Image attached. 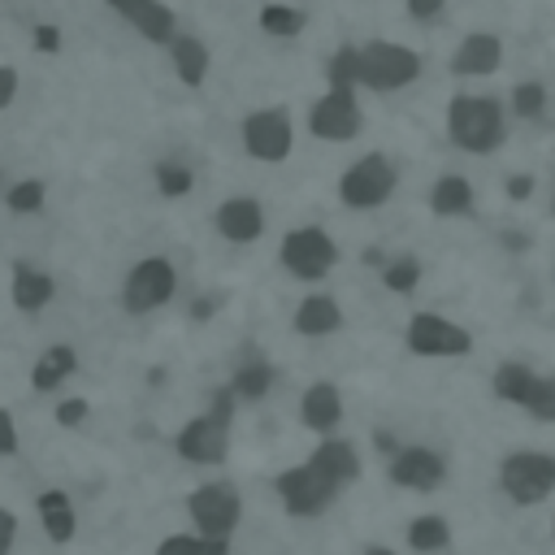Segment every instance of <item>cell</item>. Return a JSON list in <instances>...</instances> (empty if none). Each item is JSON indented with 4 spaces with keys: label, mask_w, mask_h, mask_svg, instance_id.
I'll return each instance as SVG.
<instances>
[{
    "label": "cell",
    "mask_w": 555,
    "mask_h": 555,
    "mask_svg": "<svg viewBox=\"0 0 555 555\" xmlns=\"http://www.w3.org/2000/svg\"><path fill=\"white\" fill-rule=\"evenodd\" d=\"M234 403L238 399L230 395V386L217 390L212 403H208V412L182 425V434L173 438V451L182 460H191V464H221L225 451H230V416H234Z\"/></svg>",
    "instance_id": "obj_1"
},
{
    "label": "cell",
    "mask_w": 555,
    "mask_h": 555,
    "mask_svg": "<svg viewBox=\"0 0 555 555\" xmlns=\"http://www.w3.org/2000/svg\"><path fill=\"white\" fill-rule=\"evenodd\" d=\"M447 134L464 152H494L503 143V113L486 95H455L447 108Z\"/></svg>",
    "instance_id": "obj_2"
},
{
    "label": "cell",
    "mask_w": 555,
    "mask_h": 555,
    "mask_svg": "<svg viewBox=\"0 0 555 555\" xmlns=\"http://www.w3.org/2000/svg\"><path fill=\"white\" fill-rule=\"evenodd\" d=\"M499 486L520 507L542 503L555 490V455H546V451H512L499 464Z\"/></svg>",
    "instance_id": "obj_3"
},
{
    "label": "cell",
    "mask_w": 555,
    "mask_h": 555,
    "mask_svg": "<svg viewBox=\"0 0 555 555\" xmlns=\"http://www.w3.org/2000/svg\"><path fill=\"white\" fill-rule=\"evenodd\" d=\"M186 512H191V525H195L199 538H225L230 542V533L243 520V499L230 481H208V486L191 490Z\"/></svg>",
    "instance_id": "obj_4"
},
{
    "label": "cell",
    "mask_w": 555,
    "mask_h": 555,
    "mask_svg": "<svg viewBox=\"0 0 555 555\" xmlns=\"http://www.w3.org/2000/svg\"><path fill=\"white\" fill-rule=\"evenodd\" d=\"M273 486H278L282 507H286L291 516H299V520L330 512V503L338 499V486H334L325 473H317L312 464H295V468L278 473V481H273Z\"/></svg>",
    "instance_id": "obj_5"
},
{
    "label": "cell",
    "mask_w": 555,
    "mask_h": 555,
    "mask_svg": "<svg viewBox=\"0 0 555 555\" xmlns=\"http://www.w3.org/2000/svg\"><path fill=\"white\" fill-rule=\"evenodd\" d=\"M421 74V56L399 43H369L360 48V82L373 91H399Z\"/></svg>",
    "instance_id": "obj_6"
},
{
    "label": "cell",
    "mask_w": 555,
    "mask_h": 555,
    "mask_svg": "<svg viewBox=\"0 0 555 555\" xmlns=\"http://www.w3.org/2000/svg\"><path fill=\"white\" fill-rule=\"evenodd\" d=\"M334 260H338V247H334V238H330L325 230H317V225L291 230V234L282 238V264H286L295 278H304V282L325 278V273L334 269Z\"/></svg>",
    "instance_id": "obj_7"
},
{
    "label": "cell",
    "mask_w": 555,
    "mask_h": 555,
    "mask_svg": "<svg viewBox=\"0 0 555 555\" xmlns=\"http://www.w3.org/2000/svg\"><path fill=\"white\" fill-rule=\"evenodd\" d=\"M395 191V169L386 156H360L343 178H338V195L347 208H377L386 195Z\"/></svg>",
    "instance_id": "obj_8"
},
{
    "label": "cell",
    "mask_w": 555,
    "mask_h": 555,
    "mask_svg": "<svg viewBox=\"0 0 555 555\" xmlns=\"http://www.w3.org/2000/svg\"><path fill=\"white\" fill-rule=\"evenodd\" d=\"M173 286H178V278H173V264L169 260H160V256L139 260L126 273V291H121L126 312H152V308L169 304L173 299Z\"/></svg>",
    "instance_id": "obj_9"
},
{
    "label": "cell",
    "mask_w": 555,
    "mask_h": 555,
    "mask_svg": "<svg viewBox=\"0 0 555 555\" xmlns=\"http://www.w3.org/2000/svg\"><path fill=\"white\" fill-rule=\"evenodd\" d=\"M473 338L464 325H451L438 312H416L408 321V351L416 356H468Z\"/></svg>",
    "instance_id": "obj_10"
},
{
    "label": "cell",
    "mask_w": 555,
    "mask_h": 555,
    "mask_svg": "<svg viewBox=\"0 0 555 555\" xmlns=\"http://www.w3.org/2000/svg\"><path fill=\"white\" fill-rule=\"evenodd\" d=\"M308 126H312L317 139H330V143H347V139H356V130H360V108H356L351 87H330V91L312 104Z\"/></svg>",
    "instance_id": "obj_11"
},
{
    "label": "cell",
    "mask_w": 555,
    "mask_h": 555,
    "mask_svg": "<svg viewBox=\"0 0 555 555\" xmlns=\"http://www.w3.org/2000/svg\"><path fill=\"white\" fill-rule=\"evenodd\" d=\"M390 481L403 486V490H416V494H429L447 481V460L434 451V447H399L390 455Z\"/></svg>",
    "instance_id": "obj_12"
},
{
    "label": "cell",
    "mask_w": 555,
    "mask_h": 555,
    "mask_svg": "<svg viewBox=\"0 0 555 555\" xmlns=\"http://www.w3.org/2000/svg\"><path fill=\"white\" fill-rule=\"evenodd\" d=\"M243 147L256 160H282L291 152V117L282 108H260L243 121Z\"/></svg>",
    "instance_id": "obj_13"
},
{
    "label": "cell",
    "mask_w": 555,
    "mask_h": 555,
    "mask_svg": "<svg viewBox=\"0 0 555 555\" xmlns=\"http://www.w3.org/2000/svg\"><path fill=\"white\" fill-rule=\"evenodd\" d=\"M299 421L312 429V434H330L338 421H343V399H338V386L334 382H312L299 399Z\"/></svg>",
    "instance_id": "obj_14"
},
{
    "label": "cell",
    "mask_w": 555,
    "mask_h": 555,
    "mask_svg": "<svg viewBox=\"0 0 555 555\" xmlns=\"http://www.w3.org/2000/svg\"><path fill=\"white\" fill-rule=\"evenodd\" d=\"M308 464H312L317 473H325L338 490L360 477V455H356V447H351L347 438H325V442H317V451L308 455Z\"/></svg>",
    "instance_id": "obj_15"
},
{
    "label": "cell",
    "mask_w": 555,
    "mask_h": 555,
    "mask_svg": "<svg viewBox=\"0 0 555 555\" xmlns=\"http://www.w3.org/2000/svg\"><path fill=\"white\" fill-rule=\"evenodd\" d=\"M217 230H221L230 243H251V238H260V230H264L260 204H256V199H225V204L217 208Z\"/></svg>",
    "instance_id": "obj_16"
},
{
    "label": "cell",
    "mask_w": 555,
    "mask_h": 555,
    "mask_svg": "<svg viewBox=\"0 0 555 555\" xmlns=\"http://www.w3.org/2000/svg\"><path fill=\"white\" fill-rule=\"evenodd\" d=\"M499 56H503L499 39L486 35V30H477V35H464V43L451 56V69L455 74H494L499 69Z\"/></svg>",
    "instance_id": "obj_17"
},
{
    "label": "cell",
    "mask_w": 555,
    "mask_h": 555,
    "mask_svg": "<svg viewBox=\"0 0 555 555\" xmlns=\"http://www.w3.org/2000/svg\"><path fill=\"white\" fill-rule=\"evenodd\" d=\"M39 520H43V533L52 542H69L74 529H78V516H74V503L65 490H43L39 494Z\"/></svg>",
    "instance_id": "obj_18"
},
{
    "label": "cell",
    "mask_w": 555,
    "mask_h": 555,
    "mask_svg": "<svg viewBox=\"0 0 555 555\" xmlns=\"http://www.w3.org/2000/svg\"><path fill=\"white\" fill-rule=\"evenodd\" d=\"M338 325H343V312H338V304H334L330 295H308V299L299 304V312H295V330L308 334V338L334 334Z\"/></svg>",
    "instance_id": "obj_19"
},
{
    "label": "cell",
    "mask_w": 555,
    "mask_h": 555,
    "mask_svg": "<svg viewBox=\"0 0 555 555\" xmlns=\"http://www.w3.org/2000/svg\"><path fill=\"white\" fill-rule=\"evenodd\" d=\"M78 369V356H74V347H65V343H56V347H48L39 360H35V369H30V386L35 390H56L69 373Z\"/></svg>",
    "instance_id": "obj_20"
},
{
    "label": "cell",
    "mask_w": 555,
    "mask_h": 555,
    "mask_svg": "<svg viewBox=\"0 0 555 555\" xmlns=\"http://www.w3.org/2000/svg\"><path fill=\"white\" fill-rule=\"evenodd\" d=\"M169 52H173V69L186 87H199L204 74H208V48L195 39V35H173L169 39Z\"/></svg>",
    "instance_id": "obj_21"
},
{
    "label": "cell",
    "mask_w": 555,
    "mask_h": 555,
    "mask_svg": "<svg viewBox=\"0 0 555 555\" xmlns=\"http://www.w3.org/2000/svg\"><path fill=\"white\" fill-rule=\"evenodd\" d=\"M429 208H434L438 217H464V212H473V186H468L460 173H447V178L434 182Z\"/></svg>",
    "instance_id": "obj_22"
},
{
    "label": "cell",
    "mask_w": 555,
    "mask_h": 555,
    "mask_svg": "<svg viewBox=\"0 0 555 555\" xmlns=\"http://www.w3.org/2000/svg\"><path fill=\"white\" fill-rule=\"evenodd\" d=\"M48 299H52V278L30 264H13V304L22 312H39Z\"/></svg>",
    "instance_id": "obj_23"
},
{
    "label": "cell",
    "mask_w": 555,
    "mask_h": 555,
    "mask_svg": "<svg viewBox=\"0 0 555 555\" xmlns=\"http://www.w3.org/2000/svg\"><path fill=\"white\" fill-rule=\"evenodd\" d=\"M408 546H412L416 555H438V551H447V546H451V525H447V516H434V512L416 516V520L408 525Z\"/></svg>",
    "instance_id": "obj_24"
},
{
    "label": "cell",
    "mask_w": 555,
    "mask_h": 555,
    "mask_svg": "<svg viewBox=\"0 0 555 555\" xmlns=\"http://www.w3.org/2000/svg\"><path fill=\"white\" fill-rule=\"evenodd\" d=\"M533 382H538V373H533L529 364H520V360H507V364H499V369H494V395H499L503 403L525 408V399H529Z\"/></svg>",
    "instance_id": "obj_25"
},
{
    "label": "cell",
    "mask_w": 555,
    "mask_h": 555,
    "mask_svg": "<svg viewBox=\"0 0 555 555\" xmlns=\"http://www.w3.org/2000/svg\"><path fill=\"white\" fill-rule=\"evenodd\" d=\"M269 386H273V369H269L264 360L238 364V369H234V377H230V395H234V399H243V403L264 399V395H269Z\"/></svg>",
    "instance_id": "obj_26"
},
{
    "label": "cell",
    "mask_w": 555,
    "mask_h": 555,
    "mask_svg": "<svg viewBox=\"0 0 555 555\" xmlns=\"http://www.w3.org/2000/svg\"><path fill=\"white\" fill-rule=\"evenodd\" d=\"M156 555H230L225 538H199V533H169Z\"/></svg>",
    "instance_id": "obj_27"
},
{
    "label": "cell",
    "mask_w": 555,
    "mask_h": 555,
    "mask_svg": "<svg viewBox=\"0 0 555 555\" xmlns=\"http://www.w3.org/2000/svg\"><path fill=\"white\" fill-rule=\"evenodd\" d=\"M134 30H139L143 39H152V43H169V39H173V13H169L160 0H152V4L134 17Z\"/></svg>",
    "instance_id": "obj_28"
},
{
    "label": "cell",
    "mask_w": 555,
    "mask_h": 555,
    "mask_svg": "<svg viewBox=\"0 0 555 555\" xmlns=\"http://www.w3.org/2000/svg\"><path fill=\"white\" fill-rule=\"evenodd\" d=\"M260 26L269 35H278V39H291V35L304 30V13L299 9H286V4H264L260 9Z\"/></svg>",
    "instance_id": "obj_29"
},
{
    "label": "cell",
    "mask_w": 555,
    "mask_h": 555,
    "mask_svg": "<svg viewBox=\"0 0 555 555\" xmlns=\"http://www.w3.org/2000/svg\"><path fill=\"white\" fill-rule=\"evenodd\" d=\"M330 87H351V82H360V52L356 48H338L334 56H330Z\"/></svg>",
    "instance_id": "obj_30"
},
{
    "label": "cell",
    "mask_w": 555,
    "mask_h": 555,
    "mask_svg": "<svg viewBox=\"0 0 555 555\" xmlns=\"http://www.w3.org/2000/svg\"><path fill=\"white\" fill-rule=\"evenodd\" d=\"M525 412L533 421H555V377H538L529 399H525Z\"/></svg>",
    "instance_id": "obj_31"
},
{
    "label": "cell",
    "mask_w": 555,
    "mask_h": 555,
    "mask_svg": "<svg viewBox=\"0 0 555 555\" xmlns=\"http://www.w3.org/2000/svg\"><path fill=\"white\" fill-rule=\"evenodd\" d=\"M416 278H421V264H416V256H399V260H390L386 264V273H382V282L390 286V291H412L416 286Z\"/></svg>",
    "instance_id": "obj_32"
},
{
    "label": "cell",
    "mask_w": 555,
    "mask_h": 555,
    "mask_svg": "<svg viewBox=\"0 0 555 555\" xmlns=\"http://www.w3.org/2000/svg\"><path fill=\"white\" fill-rule=\"evenodd\" d=\"M156 186H160V195H186L191 191V169L165 160V165H156Z\"/></svg>",
    "instance_id": "obj_33"
},
{
    "label": "cell",
    "mask_w": 555,
    "mask_h": 555,
    "mask_svg": "<svg viewBox=\"0 0 555 555\" xmlns=\"http://www.w3.org/2000/svg\"><path fill=\"white\" fill-rule=\"evenodd\" d=\"M542 104H546L542 82H520V87L512 91V108H516V117H538Z\"/></svg>",
    "instance_id": "obj_34"
},
{
    "label": "cell",
    "mask_w": 555,
    "mask_h": 555,
    "mask_svg": "<svg viewBox=\"0 0 555 555\" xmlns=\"http://www.w3.org/2000/svg\"><path fill=\"white\" fill-rule=\"evenodd\" d=\"M43 204V186L30 178V182H17V186H9V208L13 212H35Z\"/></svg>",
    "instance_id": "obj_35"
},
{
    "label": "cell",
    "mask_w": 555,
    "mask_h": 555,
    "mask_svg": "<svg viewBox=\"0 0 555 555\" xmlns=\"http://www.w3.org/2000/svg\"><path fill=\"white\" fill-rule=\"evenodd\" d=\"M87 412H91V408H87V399H65V403L56 408V421L69 429V425H82V421H87Z\"/></svg>",
    "instance_id": "obj_36"
},
{
    "label": "cell",
    "mask_w": 555,
    "mask_h": 555,
    "mask_svg": "<svg viewBox=\"0 0 555 555\" xmlns=\"http://www.w3.org/2000/svg\"><path fill=\"white\" fill-rule=\"evenodd\" d=\"M17 542V516L9 507H0V555H9Z\"/></svg>",
    "instance_id": "obj_37"
},
{
    "label": "cell",
    "mask_w": 555,
    "mask_h": 555,
    "mask_svg": "<svg viewBox=\"0 0 555 555\" xmlns=\"http://www.w3.org/2000/svg\"><path fill=\"white\" fill-rule=\"evenodd\" d=\"M17 451V425H13V416L0 408V455H13Z\"/></svg>",
    "instance_id": "obj_38"
},
{
    "label": "cell",
    "mask_w": 555,
    "mask_h": 555,
    "mask_svg": "<svg viewBox=\"0 0 555 555\" xmlns=\"http://www.w3.org/2000/svg\"><path fill=\"white\" fill-rule=\"evenodd\" d=\"M13 95H17V69L13 65H0V108L13 104Z\"/></svg>",
    "instance_id": "obj_39"
},
{
    "label": "cell",
    "mask_w": 555,
    "mask_h": 555,
    "mask_svg": "<svg viewBox=\"0 0 555 555\" xmlns=\"http://www.w3.org/2000/svg\"><path fill=\"white\" fill-rule=\"evenodd\" d=\"M35 48L39 52H56L61 48V30L56 26H35Z\"/></svg>",
    "instance_id": "obj_40"
},
{
    "label": "cell",
    "mask_w": 555,
    "mask_h": 555,
    "mask_svg": "<svg viewBox=\"0 0 555 555\" xmlns=\"http://www.w3.org/2000/svg\"><path fill=\"white\" fill-rule=\"evenodd\" d=\"M529 191H533V178H529V173L507 178V199H529Z\"/></svg>",
    "instance_id": "obj_41"
},
{
    "label": "cell",
    "mask_w": 555,
    "mask_h": 555,
    "mask_svg": "<svg viewBox=\"0 0 555 555\" xmlns=\"http://www.w3.org/2000/svg\"><path fill=\"white\" fill-rule=\"evenodd\" d=\"M438 9H442V0H408V13H412V17H421V22H425V17H434Z\"/></svg>",
    "instance_id": "obj_42"
},
{
    "label": "cell",
    "mask_w": 555,
    "mask_h": 555,
    "mask_svg": "<svg viewBox=\"0 0 555 555\" xmlns=\"http://www.w3.org/2000/svg\"><path fill=\"white\" fill-rule=\"evenodd\" d=\"M108 4H113V9L121 13V17H130V22H134V17H139V13H143V9L152 4V0H108Z\"/></svg>",
    "instance_id": "obj_43"
},
{
    "label": "cell",
    "mask_w": 555,
    "mask_h": 555,
    "mask_svg": "<svg viewBox=\"0 0 555 555\" xmlns=\"http://www.w3.org/2000/svg\"><path fill=\"white\" fill-rule=\"evenodd\" d=\"M373 442H377V451H386V455H395V451H399L395 434H386V429H377V434H373Z\"/></svg>",
    "instance_id": "obj_44"
},
{
    "label": "cell",
    "mask_w": 555,
    "mask_h": 555,
    "mask_svg": "<svg viewBox=\"0 0 555 555\" xmlns=\"http://www.w3.org/2000/svg\"><path fill=\"white\" fill-rule=\"evenodd\" d=\"M212 308H217L212 299H195V304H191V317H195V321H208V317H212Z\"/></svg>",
    "instance_id": "obj_45"
},
{
    "label": "cell",
    "mask_w": 555,
    "mask_h": 555,
    "mask_svg": "<svg viewBox=\"0 0 555 555\" xmlns=\"http://www.w3.org/2000/svg\"><path fill=\"white\" fill-rule=\"evenodd\" d=\"M503 247H512V251H520V247H525V234H516V230H507V234H503Z\"/></svg>",
    "instance_id": "obj_46"
},
{
    "label": "cell",
    "mask_w": 555,
    "mask_h": 555,
    "mask_svg": "<svg viewBox=\"0 0 555 555\" xmlns=\"http://www.w3.org/2000/svg\"><path fill=\"white\" fill-rule=\"evenodd\" d=\"M364 555H399V551H390V546H369Z\"/></svg>",
    "instance_id": "obj_47"
},
{
    "label": "cell",
    "mask_w": 555,
    "mask_h": 555,
    "mask_svg": "<svg viewBox=\"0 0 555 555\" xmlns=\"http://www.w3.org/2000/svg\"><path fill=\"white\" fill-rule=\"evenodd\" d=\"M551 529H555V520H551Z\"/></svg>",
    "instance_id": "obj_48"
}]
</instances>
